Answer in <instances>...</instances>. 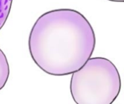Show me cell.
Instances as JSON below:
<instances>
[{"label": "cell", "instance_id": "1", "mask_svg": "<svg viewBox=\"0 0 124 104\" xmlns=\"http://www.w3.org/2000/svg\"><path fill=\"white\" fill-rule=\"evenodd\" d=\"M95 33L89 20L73 9H57L41 14L33 25L28 49L35 64L53 76L69 75L92 57Z\"/></svg>", "mask_w": 124, "mask_h": 104}, {"label": "cell", "instance_id": "5", "mask_svg": "<svg viewBox=\"0 0 124 104\" xmlns=\"http://www.w3.org/2000/svg\"><path fill=\"white\" fill-rule=\"evenodd\" d=\"M110 1H115V2H124V0H108Z\"/></svg>", "mask_w": 124, "mask_h": 104}, {"label": "cell", "instance_id": "2", "mask_svg": "<svg viewBox=\"0 0 124 104\" xmlns=\"http://www.w3.org/2000/svg\"><path fill=\"white\" fill-rule=\"evenodd\" d=\"M71 75L70 90L76 104H112L120 93V74L106 58H89Z\"/></svg>", "mask_w": 124, "mask_h": 104}, {"label": "cell", "instance_id": "3", "mask_svg": "<svg viewBox=\"0 0 124 104\" xmlns=\"http://www.w3.org/2000/svg\"><path fill=\"white\" fill-rule=\"evenodd\" d=\"M9 76V66L6 55L0 49V90L4 88Z\"/></svg>", "mask_w": 124, "mask_h": 104}, {"label": "cell", "instance_id": "4", "mask_svg": "<svg viewBox=\"0 0 124 104\" xmlns=\"http://www.w3.org/2000/svg\"><path fill=\"white\" fill-rule=\"evenodd\" d=\"M13 0H0V30L9 15Z\"/></svg>", "mask_w": 124, "mask_h": 104}]
</instances>
